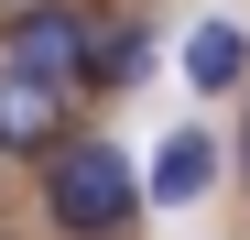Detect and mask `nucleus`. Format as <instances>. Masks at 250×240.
<instances>
[{
    "mask_svg": "<svg viewBox=\"0 0 250 240\" xmlns=\"http://www.w3.org/2000/svg\"><path fill=\"white\" fill-rule=\"evenodd\" d=\"M55 229L76 240H109L120 218L142 208V175H131V153H109V142H65V164H55Z\"/></svg>",
    "mask_w": 250,
    "mask_h": 240,
    "instance_id": "obj_1",
    "label": "nucleus"
},
{
    "mask_svg": "<svg viewBox=\"0 0 250 240\" xmlns=\"http://www.w3.org/2000/svg\"><path fill=\"white\" fill-rule=\"evenodd\" d=\"M11 66L22 76H55V88H76V76H98V33L76 0H33V11H11Z\"/></svg>",
    "mask_w": 250,
    "mask_h": 240,
    "instance_id": "obj_2",
    "label": "nucleus"
},
{
    "mask_svg": "<svg viewBox=\"0 0 250 240\" xmlns=\"http://www.w3.org/2000/svg\"><path fill=\"white\" fill-rule=\"evenodd\" d=\"M44 142H65V88L0 66V153H44Z\"/></svg>",
    "mask_w": 250,
    "mask_h": 240,
    "instance_id": "obj_3",
    "label": "nucleus"
},
{
    "mask_svg": "<svg viewBox=\"0 0 250 240\" xmlns=\"http://www.w3.org/2000/svg\"><path fill=\"white\" fill-rule=\"evenodd\" d=\"M207 186H218V142H207V131H174L163 164H152V208H196Z\"/></svg>",
    "mask_w": 250,
    "mask_h": 240,
    "instance_id": "obj_4",
    "label": "nucleus"
},
{
    "mask_svg": "<svg viewBox=\"0 0 250 240\" xmlns=\"http://www.w3.org/2000/svg\"><path fill=\"white\" fill-rule=\"evenodd\" d=\"M239 76H250V33H239V22H196V33H185V88L218 98V88H239Z\"/></svg>",
    "mask_w": 250,
    "mask_h": 240,
    "instance_id": "obj_5",
    "label": "nucleus"
},
{
    "mask_svg": "<svg viewBox=\"0 0 250 240\" xmlns=\"http://www.w3.org/2000/svg\"><path fill=\"white\" fill-rule=\"evenodd\" d=\"M152 66V33H109L98 44V88H120V76H142Z\"/></svg>",
    "mask_w": 250,
    "mask_h": 240,
    "instance_id": "obj_6",
    "label": "nucleus"
},
{
    "mask_svg": "<svg viewBox=\"0 0 250 240\" xmlns=\"http://www.w3.org/2000/svg\"><path fill=\"white\" fill-rule=\"evenodd\" d=\"M11 11H33V0H11Z\"/></svg>",
    "mask_w": 250,
    "mask_h": 240,
    "instance_id": "obj_7",
    "label": "nucleus"
}]
</instances>
